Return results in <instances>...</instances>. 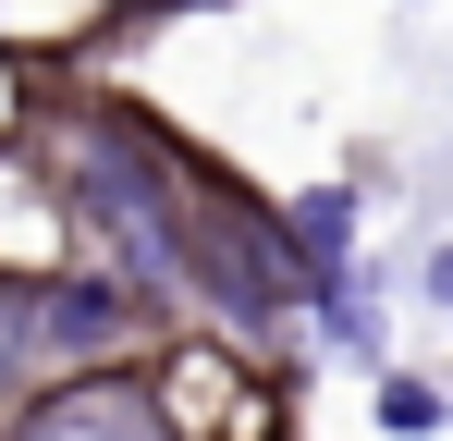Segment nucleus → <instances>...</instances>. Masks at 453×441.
I'll list each match as a JSON object with an SVG mask.
<instances>
[{"mask_svg":"<svg viewBox=\"0 0 453 441\" xmlns=\"http://www.w3.org/2000/svg\"><path fill=\"white\" fill-rule=\"evenodd\" d=\"M50 368H37V319H25V270H0V417L37 392Z\"/></svg>","mask_w":453,"mask_h":441,"instance_id":"6","label":"nucleus"},{"mask_svg":"<svg viewBox=\"0 0 453 441\" xmlns=\"http://www.w3.org/2000/svg\"><path fill=\"white\" fill-rule=\"evenodd\" d=\"M0 62H12V86H25L12 147L37 159V184H50L62 233H74V258H86V270H111V282H135L159 319H172L196 147L172 135L159 111H135L123 86H98L86 62H25V50H0Z\"/></svg>","mask_w":453,"mask_h":441,"instance_id":"1","label":"nucleus"},{"mask_svg":"<svg viewBox=\"0 0 453 441\" xmlns=\"http://www.w3.org/2000/svg\"><path fill=\"white\" fill-rule=\"evenodd\" d=\"M25 319H37V368H50V380H74V368H135V356H159V331H172L135 282H111V270H86V258L37 270V282H25Z\"/></svg>","mask_w":453,"mask_h":441,"instance_id":"3","label":"nucleus"},{"mask_svg":"<svg viewBox=\"0 0 453 441\" xmlns=\"http://www.w3.org/2000/svg\"><path fill=\"white\" fill-rule=\"evenodd\" d=\"M417 306H453V233L429 245V258H417Z\"/></svg>","mask_w":453,"mask_h":441,"instance_id":"9","label":"nucleus"},{"mask_svg":"<svg viewBox=\"0 0 453 441\" xmlns=\"http://www.w3.org/2000/svg\"><path fill=\"white\" fill-rule=\"evenodd\" d=\"M453 429V392L417 380V368H380V441H441Z\"/></svg>","mask_w":453,"mask_h":441,"instance_id":"5","label":"nucleus"},{"mask_svg":"<svg viewBox=\"0 0 453 441\" xmlns=\"http://www.w3.org/2000/svg\"><path fill=\"white\" fill-rule=\"evenodd\" d=\"M306 319H319V356L380 368V306H368V282H356V294H331V306H306Z\"/></svg>","mask_w":453,"mask_h":441,"instance_id":"7","label":"nucleus"},{"mask_svg":"<svg viewBox=\"0 0 453 441\" xmlns=\"http://www.w3.org/2000/svg\"><path fill=\"white\" fill-rule=\"evenodd\" d=\"M441 392H453V380H441Z\"/></svg>","mask_w":453,"mask_h":441,"instance_id":"10","label":"nucleus"},{"mask_svg":"<svg viewBox=\"0 0 453 441\" xmlns=\"http://www.w3.org/2000/svg\"><path fill=\"white\" fill-rule=\"evenodd\" d=\"M0 441H184V417H172V392H159V368H74V380H37L12 417H0Z\"/></svg>","mask_w":453,"mask_h":441,"instance_id":"4","label":"nucleus"},{"mask_svg":"<svg viewBox=\"0 0 453 441\" xmlns=\"http://www.w3.org/2000/svg\"><path fill=\"white\" fill-rule=\"evenodd\" d=\"M172 319H196V344H221V356H257L282 319H306V270H295V233H282V197H257L221 159H196V184H184Z\"/></svg>","mask_w":453,"mask_h":441,"instance_id":"2","label":"nucleus"},{"mask_svg":"<svg viewBox=\"0 0 453 441\" xmlns=\"http://www.w3.org/2000/svg\"><path fill=\"white\" fill-rule=\"evenodd\" d=\"M184 12H221V0H111V12H98V37H123V50H135V37H159V25H184Z\"/></svg>","mask_w":453,"mask_h":441,"instance_id":"8","label":"nucleus"}]
</instances>
